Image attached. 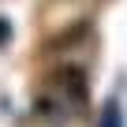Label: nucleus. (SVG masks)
<instances>
[{"label": "nucleus", "mask_w": 127, "mask_h": 127, "mask_svg": "<svg viewBox=\"0 0 127 127\" xmlns=\"http://www.w3.org/2000/svg\"><path fill=\"white\" fill-rule=\"evenodd\" d=\"M49 112L52 116H71L82 108L86 101V71L82 67H71V64H64V67H56L52 75V86H49Z\"/></svg>", "instance_id": "obj_1"}]
</instances>
